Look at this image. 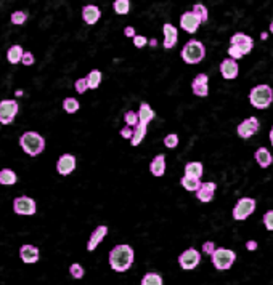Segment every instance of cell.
Returning <instances> with one entry per match:
<instances>
[{
	"label": "cell",
	"instance_id": "cell-1",
	"mask_svg": "<svg viewBox=\"0 0 273 285\" xmlns=\"http://www.w3.org/2000/svg\"><path fill=\"white\" fill-rule=\"evenodd\" d=\"M134 264V248L123 243L109 252V266L116 272H126Z\"/></svg>",
	"mask_w": 273,
	"mask_h": 285
},
{
	"label": "cell",
	"instance_id": "cell-2",
	"mask_svg": "<svg viewBox=\"0 0 273 285\" xmlns=\"http://www.w3.org/2000/svg\"><path fill=\"white\" fill-rule=\"evenodd\" d=\"M19 145H21L23 151L27 156L37 157L42 154L45 149V139L44 136L36 133V131H26V133H23L21 138H19Z\"/></svg>",
	"mask_w": 273,
	"mask_h": 285
},
{
	"label": "cell",
	"instance_id": "cell-3",
	"mask_svg": "<svg viewBox=\"0 0 273 285\" xmlns=\"http://www.w3.org/2000/svg\"><path fill=\"white\" fill-rule=\"evenodd\" d=\"M273 101V90L270 85H256L249 93V103L256 109H267Z\"/></svg>",
	"mask_w": 273,
	"mask_h": 285
},
{
	"label": "cell",
	"instance_id": "cell-4",
	"mask_svg": "<svg viewBox=\"0 0 273 285\" xmlns=\"http://www.w3.org/2000/svg\"><path fill=\"white\" fill-rule=\"evenodd\" d=\"M180 55L187 64H198L206 56V47L199 40H188L184 48H181Z\"/></svg>",
	"mask_w": 273,
	"mask_h": 285
},
{
	"label": "cell",
	"instance_id": "cell-5",
	"mask_svg": "<svg viewBox=\"0 0 273 285\" xmlns=\"http://www.w3.org/2000/svg\"><path fill=\"white\" fill-rule=\"evenodd\" d=\"M210 260L217 271H227L233 266V263L236 260V253L230 248H216L214 253L210 255Z\"/></svg>",
	"mask_w": 273,
	"mask_h": 285
},
{
	"label": "cell",
	"instance_id": "cell-6",
	"mask_svg": "<svg viewBox=\"0 0 273 285\" xmlns=\"http://www.w3.org/2000/svg\"><path fill=\"white\" fill-rule=\"evenodd\" d=\"M256 200L252 197H241L233 207V211H231V215H233L235 221H245L248 220L252 213L256 211Z\"/></svg>",
	"mask_w": 273,
	"mask_h": 285
},
{
	"label": "cell",
	"instance_id": "cell-7",
	"mask_svg": "<svg viewBox=\"0 0 273 285\" xmlns=\"http://www.w3.org/2000/svg\"><path fill=\"white\" fill-rule=\"evenodd\" d=\"M18 114V103L15 99L0 101V124L10 125Z\"/></svg>",
	"mask_w": 273,
	"mask_h": 285
},
{
	"label": "cell",
	"instance_id": "cell-8",
	"mask_svg": "<svg viewBox=\"0 0 273 285\" xmlns=\"http://www.w3.org/2000/svg\"><path fill=\"white\" fill-rule=\"evenodd\" d=\"M260 128V122L257 117H248L241 122L236 127V133L242 139H249L251 136H254Z\"/></svg>",
	"mask_w": 273,
	"mask_h": 285
},
{
	"label": "cell",
	"instance_id": "cell-9",
	"mask_svg": "<svg viewBox=\"0 0 273 285\" xmlns=\"http://www.w3.org/2000/svg\"><path fill=\"white\" fill-rule=\"evenodd\" d=\"M13 210L16 215H34L37 211V205H36V200L27 197V196H21V197H16L13 200Z\"/></svg>",
	"mask_w": 273,
	"mask_h": 285
},
{
	"label": "cell",
	"instance_id": "cell-10",
	"mask_svg": "<svg viewBox=\"0 0 273 285\" xmlns=\"http://www.w3.org/2000/svg\"><path fill=\"white\" fill-rule=\"evenodd\" d=\"M201 261V253L196 250V248H188L185 250L181 255L178 257V264L181 269L185 271H191L195 269Z\"/></svg>",
	"mask_w": 273,
	"mask_h": 285
},
{
	"label": "cell",
	"instance_id": "cell-11",
	"mask_svg": "<svg viewBox=\"0 0 273 285\" xmlns=\"http://www.w3.org/2000/svg\"><path fill=\"white\" fill-rule=\"evenodd\" d=\"M230 45H235L241 50L242 55H248L252 52V48H254V40L252 37H249L248 34H242V32H236L231 35L230 39Z\"/></svg>",
	"mask_w": 273,
	"mask_h": 285
},
{
	"label": "cell",
	"instance_id": "cell-12",
	"mask_svg": "<svg viewBox=\"0 0 273 285\" xmlns=\"http://www.w3.org/2000/svg\"><path fill=\"white\" fill-rule=\"evenodd\" d=\"M220 74L222 77H224L225 80H233L238 77L239 74V66L235 59L231 58H227L220 63Z\"/></svg>",
	"mask_w": 273,
	"mask_h": 285
},
{
	"label": "cell",
	"instance_id": "cell-13",
	"mask_svg": "<svg viewBox=\"0 0 273 285\" xmlns=\"http://www.w3.org/2000/svg\"><path fill=\"white\" fill-rule=\"evenodd\" d=\"M199 19L193 12H185L180 16V27L185 30L188 34H195L198 27H199Z\"/></svg>",
	"mask_w": 273,
	"mask_h": 285
},
{
	"label": "cell",
	"instance_id": "cell-14",
	"mask_svg": "<svg viewBox=\"0 0 273 285\" xmlns=\"http://www.w3.org/2000/svg\"><path fill=\"white\" fill-rule=\"evenodd\" d=\"M216 189H217V185L212 181H206V183H201L199 188L196 189V197L199 202H210L214 199V194H216Z\"/></svg>",
	"mask_w": 273,
	"mask_h": 285
},
{
	"label": "cell",
	"instance_id": "cell-15",
	"mask_svg": "<svg viewBox=\"0 0 273 285\" xmlns=\"http://www.w3.org/2000/svg\"><path fill=\"white\" fill-rule=\"evenodd\" d=\"M56 170L59 175H63V176L71 175V173L76 170V157L71 154H63L56 162Z\"/></svg>",
	"mask_w": 273,
	"mask_h": 285
},
{
	"label": "cell",
	"instance_id": "cell-16",
	"mask_svg": "<svg viewBox=\"0 0 273 285\" xmlns=\"http://www.w3.org/2000/svg\"><path fill=\"white\" fill-rule=\"evenodd\" d=\"M191 90L196 96L204 98L209 95V77L206 74H198L191 84Z\"/></svg>",
	"mask_w": 273,
	"mask_h": 285
},
{
	"label": "cell",
	"instance_id": "cell-17",
	"mask_svg": "<svg viewBox=\"0 0 273 285\" xmlns=\"http://www.w3.org/2000/svg\"><path fill=\"white\" fill-rule=\"evenodd\" d=\"M163 32H164V48L170 50L177 45V40H178V30L177 27H174L170 23H166L163 26Z\"/></svg>",
	"mask_w": 273,
	"mask_h": 285
},
{
	"label": "cell",
	"instance_id": "cell-18",
	"mask_svg": "<svg viewBox=\"0 0 273 285\" xmlns=\"http://www.w3.org/2000/svg\"><path fill=\"white\" fill-rule=\"evenodd\" d=\"M19 257H21L23 263L33 264V263H37V261H39V258H40V252H39L37 247L29 245V243H26V245H23L21 248H19Z\"/></svg>",
	"mask_w": 273,
	"mask_h": 285
},
{
	"label": "cell",
	"instance_id": "cell-19",
	"mask_svg": "<svg viewBox=\"0 0 273 285\" xmlns=\"http://www.w3.org/2000/svg\"><path fill=\"white\" fill-rule=\"evenodd\" d=\"M100 16H102V12H100V8L97 5H85L82 8V19H84V23L88 24V26L97 24Z\"/></svg>",
	"mask_w": 273,
	"mask_h": 285
},
{
	"label": "cell",
	"instance_id": "cell-20",
	"mask_svg": "<svg viewBox=\"0 0 273 285\" xmlns=\"http://www.w3.org/2000/svg\"><path fill=\"white\" fill-rule=\"evenodd\" d=\"M106 234H108V228L106 226H98L94 232H92V236H90L88 242H87V250L88 252H94L98 245H100V242H102L105 237H106Z\"/></svg>",
	"mask_w": 273,
	"mask_h": 285
},
{
	"label": "cell",
	"instance_id": "cell-21",
	"mask_svg": "<svg viewBox=\"0 0 273 285\" xmlns=\"http://www.w3.org/2000/svg\"><path fill=\"white\" fill-rule=\"evenodd\" d=\"M254 157H256V162L260 168H268L273 164V156L270 154V151L267 148H259L256 151Z\"/></svg>",
	"mask_w": 273,
	"mask_h": 285
},
{
	"label": "cell",
	"instance_id": "cell-22",
	"mask_svg": "<svg viewBox=\"0 0 273 285\" xmlns=\"http://www.w3.org/2000/svg\"><path fill=\"white\" fill-rule=\"evenodd\" d=\"M149 171H151V175H155V176H163L166 173V157H164V154H159L151 160Z\"/></svg>",
	"mask_w": 273,
	"mask_h": 285
},
{
	"label": "cell",
	"instance_id": "cell-23",
	"mask_svg": "<svg viewBox=\"0 0 273 285\" xmlns=\"http://www.w3.org/2000/svg\"><path fill=\"white\" fill-rule=\"evenodd\" d=\"M203 173H204V168H203V164H201V162H188L185 165V176L201 180Z\"/></svg>",
	"mask_w": 273,
	"mask_h": 285
},
{
	"label": "cell",
	"instance_id": "cell-24",
	"mask_svg": "<svg viewBox=\"0 0 273 285\" xmlns=\"http://www.w3.org/2000/svg\"><path fill=\"white\" fill-rule=\"evenodd\" d=\"M137 114H138V122H140V124H145V125H148L149 122L155 119V111L149 108L148 103H141L140 104V111Z\"/></svg>",
	"mask_w": 273,
	"mask_h": 285
},
{
	"label": "cell",
	"instance_id": "cell-25",
	"mask_svg": "<svg viewBox=\"0 0 273 285\" xmlns=\"http://www.w3.org/2000/svg\"><path fill=\"white\" fill-rule=\"evenodd\" d=\"M24 53V50L21 45H12L8 48V52H7V59H8V63L10 64H18V63H21V56Z\"/></svg>",
	"mask_w": 273,
	"mask_h": 285
},
{
	"label": "cell",
	"instance_id": "cell-26",
	"mask_svg": "<svg viewBox=\"0 0 273 285\" xmlns=\"http://www.w3.org/2000/svg\"><path fill=\"white\" fill-rule=\"evenodd\" d=\"M146 128H148V125H145V124H137V127H135V130H134V135H132V138H130V145L132 146H138L141 141H143V138L146 136Z\"/></svg>",
	"mask_w": 273,
	"mask_h": 285
},
{
	"label": "cell",
	"instance_id": "cell-27",
	"mask_svg": "<svg viewBox=\"0 0 273 285\" xmlns=\"http://www.w3.org/2000/svg\"><path fill=\"white\" fill-rule=\"evenodd\" d=\"M85 80H87V87L95 90V88L100 87V84H102V73H100L98 69L90 70V73L87 74V77H85Z\"/></svg>",
	"mask_w": 273,
	"mask_h": 285
},
{
	"label": "cell",
	"instance_id": "cell-28",
	"mask_svg": "<svg viewBox=\"0 0 273 285\" xmlns=\"http://www.w3.org/2000/svg\"><path fill=\"white\" fill-rule=\"evenodd\" d=\"M16 180H18V176H16V173L13 170L5 168V170L0 171V185H4V186L15 185Z\"/></svg>",
	"mask_w": 273,
	"mask_h": 285
},
{
	"label": "cell",
	"instance_id": "cell-29",
	"mask_svg": "<svg viewBox=\"0 0 273 285\" xmlns=\"http://www.w3.org/2000/svg\"><path fill=\"white\" fill-rule=\"evenodd\" d=\"M180 183H181V186H184V188H185L187 191H190V192H196V189H198L199 185H201L199 180L191 178V176H185V175H184V178L180 180Z\"/></svg>",
	"mask_w": 273,
	"mask_h": 285
},
{
	"label": "cell",
	"instance_id": "cell-30",
	"mask_svg": "<svg viewBox=\"0 0 273 285\" xmlns=\"http://www.w3.org/2000/svg\"><path fill=\"white\" fill-rule=\"evenodd\" d=\"M191 12H193L196 16H198V19H199V23L203 24V23H207V19H209V12H207V8L203 5V4H196L195 7H193V10H191Z\"/></svg>",
	"mask_w": 273,
	"mask_h": 285
},
{
	"label": "cell",
	"instance_id": "cell-31",
	"mask_svg": "<svg viewBox=\"0 0 273 285\" xmlns=\"http://www.w3.org/2000/svg\"><path fill=\"white\" fill-rule=\"evenodd\" d=\"M113 10L117 15H127L130 12V0H114Z\"/></svg>",
	"mask_w": 273,
	"mask_h": 285
},
{
	"label": "cell",
	"instance_id": "cell-32",
	"mask_svg": "<svg viewBox=\"0 0 273 285\" xmlns=\"http://www.w3.org/2000/svg\"><path fill=\"white\" fill-rule=\"evenodd\" d=\"M141 285H163V277L156 272H146L141 279Z\"/></svg>",
	"mask_w": 273,
	"mask_h": 285
},
{
	"label": "cell",
	"instance_id": "cell-33",
	"mask_svg": "<svg viewBox=\"0 0 273 285\" xmlns=\"http://www.w3.org/2000/svg\"><path fill=\"white\" fill-rule=\"evenodd\" d=\"M63 109L68 114H74L79 111V101L76 98H66L63 101Z\"/></svg>",
	"mask_w": 273,
	"mask_h": 285
},
{
	"label": "cell",
	"instance_id": "cell-34",
	"mask_svg": "<svg viewBox=\"0 0 273 285\" xmlns=\"http://www.w3.org/2000/svg\"><path fill=\"white\" fill-rule=\"evenodd\" d=\"M26 19H27V13H26V12H21V10H18V12H13L12 16H10V21H12L13 24H16V26L24 24Z\"/></svg>",
	"mask_w": 273,
	"mask_h": 285
},
{
	"label": "cell",
	"instance_id": "cell-35",
	"mask_svg": "<svg viewBox=\"0 0 273 285\" xmlns=\"http://www.w3.org/2000/svg\"><path fill=\"white\" fill-rule=\"evenodd\" d=\"M124 120H126V124L127 127H132L135 128L137 124H138V114L134 113V111H127V113L124 114Z\"/></svg>",
	"mask_w": 273,
	"mask_h": 285
},
{
	"label": "cell",
	"instance_id": "cell-36",
	"mask_svg": "<svg viewBox=\"0 0 273 285\" xmlns=\"http://www.w3.org/2000/svg\"><path fill=\"white\" fill-rule=\"evenodd\" d=\"M69 272H71V276H73L74 279H82V277H84V268L80 266L79 263H74V264H71V268H69Z\"/></svg>",
	"mask_w": 273,
	"mask_h": 285
},
{
	"label": "cell",
	"instance_id": "cell-37",
	"mask_svg": "<svg viewBox=\"0 0 273 285\" xmlns=\"http://www.w3.org/2000/svg\"><path fill=\"white\" fill-rule=\"evenodd\" d=\"M164 146L169 148V149H174L178 146V136L175 133H170L164 138Z\"/></svg>",
	"mask_w": 273,
	"mask_h": 285
},
{
	"label": "cell",
	"instance_id": "cell-38",
	"mask_svg": "<svg viewBox=\"0 0 273 285\" xmlns=\"http://www.w3.org/2000/svg\"><path fill=\"white\" fill-rule=\"evenodd\" d=\"M227 53H228V56H230L231 59H235V61H236V59H241L242 56H245V55L241 53V50H239L238 47H235V45H230Z\"/></svg>",
	"mask_w": 273,
	"mask_h": 285
},
{
	"label": "cell",
	"instance_id": "cell-39",
	"mask_svg": "<svg viewBox=\"0 0 273 285\" xmlns=\"http://www.w3.org/2000/svg\"><path fill=\"white\" fill-rule=\"evenodd\" d=\"M74 88H76L77 93H80V95L85 93L87 88H88V87H87V80H85V77H84V79H79V80H76Z\"/></svg>",
	"mask_w": 273,
	"mask_h": 285
},
{
	"label": "cell",
	"instance_id": "cell-40",
	"mask_svg": "<svg viewBox=\"0 0 273 285\" xmlns=\"http://www.w3.org/2000/svg\"><path fill=\"white\" fill-rule=\"evenodd\" d=\"M264 225L270 232H273V210H268L264 215Z\"/></svg>",
	"mask_w": 273,
	"mask_h": 285
},
{
	"label": "cell",
	"instance_id": "cell-41",
	"mask_svg": "<svg viewBox=\"0 0 273 285\" xmlns=\"http://www.w3.org/2000/svg\"><path fill=\"white\" fill-rule=\"evenodd\" d=\"M34 61H36V58H34V55H33L31 52H24V53H23V56H21V63H23L24 66H33V64H34Z\"/></svg>",
	"mask_w": 273,
	"mask_h": 285
},
{
	"label": "cell",
	"instance_id": "cell-42",
	"mask_svg": "<svg viewBox=\"0 0 273 285\" xmlns=\"http://www.w3.org/2000/svg\"><path fill=\"white\" fill-rule=\"evenodd\" d=\"M146 44H148V39H146L145 35H135V37H134V45H135L137 48H143Z\"/></svg>",
	"mask_w": 273,
	"mask_h": 285
},
{
	"label": "cell",
	"instance_id": "cell-43",
	"mask_svg": "<svg viewBox=\"0 0 273 285\" xmlns=\"http://www.w3.org/2000/svg\"><path fill=\"white\" fill-rule=\"evenodd\" d=\"M216 248H217V247H216L214 242H204V245H203V252L206 253V255H212Z\"/></svg>",
	"mask_w": 273,
	"mask_h": 285
},
{
	"label": "cell",
	"instance_id": "cell-44",
	"mask_svg": "<svg viewBox=\"0 0 273 285\" xmlns=\"http://www.w3.org/2000/svg\"><path fill=\"white\" fill-rule=\"evenodd\" d=\"M132 135H134V130H132V127H124L123 130H120V136H123L124 139H130L132 138Z\"/></svg>",
	"mask_w": 273,
	"mask_h": 285
},
{
	"label": "cell",
	"instance_id": "cell-45",
	"mask_svg": "<svg viewBox=\"0 0 273 285\" xmlns=\"http://www.w3.org/2000/svg\"><path fill=\"white\" fill-rule=\"evenodd\" d=\"M124 35H126V37H132V39H134V37L137 35V34H135V27L127 26V27L124 29Z\"/></svg>",
	"mask_w": 273,
	"mask_h": 285
},
{
	"label": "cell",
	"instance_id": "cell-46",
	"mask_svg": "<svg viewBox=\"0 0 273 285\" xmlns=\"http://www.w3.org/2000/svg\"><path fill=\"white\" fill-rule=\"evenodd\" d=\"M246 247H248V250H256L257 248V242L256 240H249L246 243Z\"/></svg>",
	"mask_w": 273,
	"mask_h": 285
},
{
	"label": "cell",
	"instance_id": "cell-47",
	"mask_svg": "<svg viewBox=\"0 0 273 285\" xmlns=\"http://www.w3.org/2000/svg\"><path fill=\"white\" fill-rule=\"evenodd\" d=\"M270 142H271V146H273V127L270 130Z\"/></svg>",
	"mask_w": 273,
	"mask_h": 285
},
{
	"label": "cell",
	"instance_id": "cell-48",
	"mask_svg": "<svg viewBox=\"0 0 273 285\" xmlns=\"http://www.w3.org/2000/svg\"><path fill=\"white\" fill-rule=\"evenodd\" d=\"M149 45H151V47H155V45H158V42H156V40H151Z\"/></svg>",
	"mask_w": 273,
	"mask_h": 285
},
{
	"label": "cell",
	"instance_id": "cell-49",
	"mask_svg": "<svg viewBox=\"0 0 273 285\" xmlns=\"http://www.w3.org/2000/svg\"><path fill=\"white\" fill-rule=\"evenodd\" d=\"M270 32H271V34H273V21H271V23H270Z\"/></svg>",
	"mask_w": 273,
	"mask_h": 285
}]
</instances>
